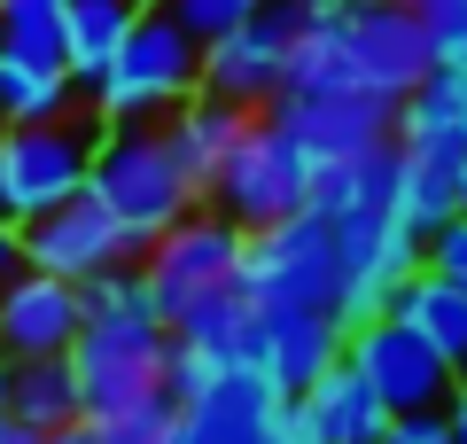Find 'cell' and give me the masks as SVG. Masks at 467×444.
I'll use <instances>...</instances> for the list:
<instances>
[{"label":"cell","instance_id":"24","mask_svg":"<svg viewBox=\"0 0 467 444\" xmlns=\"http://www.w3.org/2000/svg\"><path fill=\"white\" fill-rule=\"evenodd\" d=\"M398 141H467V63H429L398 101Z\"/></svg>","mask_w":467,"mask_h":444},{"label":"cell","instance_id":"10","mask_svg":"<svg viewBox=\"0 0 467 444\" xmlns=\"http://www.w3.org/2000/svg\"><path fill=\"white\" fill-rule=\"evenodd\" d=\"M304 8L312 0H257L226 39H211L202 48V94L234 101V110H265L288 86V55L304 39Z\"/></svg>","mask_w":467,"mask_h":444},{"label":"cell","instance_id":"36","mask_svg":"<svg viewBox=\"0 0 467 444\" xmlns=\"http://www.w3.org/2000/svg\"><path fill=\"white\" fill-rule=\"evenodd\" d=\"M8 375H16V359H0V413H8Z\"/></svg>","mask_w":467,"mask_h":444},{"label":"cell","instance_id":"7","mask_svg":"<svg viewBox=\"0 0 467 444\" xmlns=\"http://www.w3.org/2000/svg\"><path fill=\"white\" fill-rule=\"evenodd\" d=\"M171 413H180L187 437L202 444H265L273 413L288 406V390H273L257 366L242 359H195V351L171 344Z\"/></svg>","mask_w":467,"mask_h":444},{"label":"cell","instance_id":"17","mask_svg":"<svg viewBox=\"0 0 467 444\" xmlns=\"http://www.w3.org/2000/svg\"><path fill=\"white\" fill-rule=\"evenodd\" d=\"M460 187H467V141H398V187L389 211L405 234L429 242L444 218H460Z\"/></svg>","mask_w":467,"mask_h":444},{"label":"cell","instance_id":"27","mask_svg":"<svg viewBox=\"0 0 467 444\" xmlns=\"http://www.w3.org/2000/svg\"><path fill=\"white\" fill-rule=\"evenodd\" d=\"M429 39V63H467V0H405Z\"/></svg>","mask_w":467,"mask_h":444},{"label":"cell","instance_id":"2","mask_svg":"<svg viewBox=\"0 0 467 444\" xmlns=\"http://www.w3.org/2000/svg\"><path fill=\"white\" fill-rule=\"evenodd\" d=\"M420 70H429V39L405 0H312L304 39L288 55V86H350L374 101H405Z\"/></svg>","mask_w":467,"mask_h":444},{"label":"cell","instance_id":"31","mask_svg":"<svg viewBox=\"0 0 467 444\" xmlns=\"http://www.w3.org/2000/svg\"><path fill=\"white\" fill-rule=\"evenodd\" d=\"M265 444H319V428L304 421V406H296V397H288V406L273 413V437H265Z\"/></svg>","mask_w":467,"mask_h":444},{"label":"cell","instance_id":"19","mask_svg":"<svg viewBox=\"0 0 467 444\" xmlns=\"http://www.w3.org/2000/svg\"><path fill=\"white\" fill-rule=\"evenodd\" d=\"M250 117H257V110H234V101H218V94H195V101H180V110L164 117L171 156H180V172L195 180V196H211L218 164H226V148L250 132Z\"/></svg>","mask_w":467,"mask_h":444},{"label":"cell","instance_id":"29","mask_svg":"<svg viewBox=\"0 0 467 444\" xmlns=\"http://www.w3.org/2000/svg\"><path fill=\"white\" fill-rule=\"evenodd\" d=\"M420 265L467 289V211H460V218H444V227H436L429 242H420Z\"/></svg>","mask_w":467,"mask_h":444},{"label":"cell","instance_id":"22","mask_svg":"<svg viewBox=\"0 0 467 444\" xmlns=\"http://www.w3.org/2000/svg\"><path fill=\"white\" fill-rule=\"evenodd\" d=\"M78 79L63 63H32V55H0V125H47V117L78 110Z\"/></svg>","mask_w":467,"mask_h":444},{"label":"cell","instance_id":"25","mask_svg":"<svg viewBox=\"0 0 467 444\" xmlns=\"http://www.w3.org/2000/svg\"><path fill=\"white\" fill-rule=\"evenodd\" d=\"M8 413H16L32 437L70 428L78 421V375H70V359H16V375H8Z\"/></svg>","mask_w":467,"mask_h":444},{"label":"cell","instance_id":"8","mask_svg":"<svg viewBox=\"0 0 467 444\" xmlns=\"http://www.w3.org/2000/svg\"><path fill=\"white\" fill-rule=\"evenodd\" d=\"M202 203H211V211H226L242 234L281 227L288 211H304V203H312V156H304V148L288 141L265 110H257L250 132L226 148V164H218V180H211V196H202Z\"/></svg>","mask_w":467,"mask_h":444},{"label":"cell","instance_id":"23","mask_svg":"<svg viewBox=\"0 0 467 444\" xmlns=\"http://www.w3.org/2000/svg\"><path fill=\"white\" fill-rule=\"evenodd\" d=\"M140 16V0H70V16H63V70L78 79V94L101 79V63L117 55V39L133 32Z\"/></svg>","mask_w":467,"mask_h":444},{"label":"cell","instance_id":"20","mask_svg":"<svg viewBox=\"0 0 467 444\" xmlns=\"http://www.w3.org/2000/svg\"><path fill=\"white\" fill-rule=\"evenodd\" d=\"M389 312H398L405 328H413L420 344L451 366V375H467V289H460V280H444V273H429V265H420V273L398 289V304H389Z\"/></svg>","mask_w":467,"mask_h":444},{"label":"cell","instance_id":"1","mask_svg":"<svg viewBox=\"0 0 467 444\" xmlns=\"http://www.w3.org/2000/svg\"><path fill=\"white\" fill-rule=\"evenodd\" d=\"M70 375H78V421H117L149 397H171V328L156 320L140 265H109V273L78 280Z\"/></svg>","mask_w":467,"mask_h":444},{"label":"cell","instance_id":"35","mask_svg":"<svg viewBox=\"0 0 467 444\" xmlns=\"http://www.w3.org/2000/svg\"><path fill=\"white\" fill-rule=\"evenodd\" d=\"M0 444H39V437H32V428L16 421V413H0Z\"/></svg>","mask_w":467,"mask_h":444},{"label":"cell","instance_id":"6","mask_svg":"<svg viewBox=\"0 0 467 444\" xmlns=\"http://www.w3.org/2000/svg\"><path fill=\"white\" fill-rule=\"evenodd\" d=\"M234 289L250 296L257 312H281V304H327L343 296V258H335V227L304 203L281 227L242 234V265H234Z\"/></svg>","mask_w":467,"mask_h":444},{"label":"cell","instance_id":"21","mask_svg":"<svg viewBox=\"0 0 467 444\" xmlns=\"http://www.w3.org/2000/svg\"><path fill=\"white\" fill-rule=\"evenodd\" d=\"M171 344L195 351V359H257V304L242 289H218L202 296V304H187L180 320H171Z\"/></svg>","mask_w":467,"mask_h":444},{"label":"cell","instance_id":"38","mask_svg":"<svg viewBox=\"0 0 467 444\" xmlns=\"http://www.w3.org/2000/svg\"><path fill=\"white\" fill-rule=\"evenodd\" d=\"M460 211H467V187H460Z\"/></svg>","mask_w":467,"mask_h":444},{"label":"cell","instance_id":"13","mask_svg":"<svg viewBox=\"0 0 467 444\" xmlns=\"http://www.w3.org/2000/svg\"><path fill=\"white\" fill-rule=\"evenodd\" d=\"M343 359L367 375V390L382 397L389 413H444V406H451V382H460L398 312L350 328V335H343Z\"/></svg>","mask_w":467,"mask_h":444},{"label":"cell","instance_id":"3","mask_svg":"<svg viewBox=\"0 0 467 444\" xmlns=\"http://www.w3.org/2000/svg\"><path fill=\"white\" fill-rule=\"evenodd\" d=\"M202 94V39H187L164 16V0H140L133 32L117 39V55L101 63V79L86 86V110L101 125H164L180 101Z\"/></svg>","mask_w":467,"mask_h":444},{"label":"cell","instance_id":"26","mask_svg":"<svg viewBox=\"0 0 467 444\" xmlns=\"http://www.w3.org/2000/svg\"><path fill=\"white\" fill-rule=\"evenodd\" d=\"M63 16L70 0H0V55L63 63Z\"/></svg>","mask_w":467,"mask_h":444},{"label":"cell","instance_id":"34","mask_svg":"<svg viewBox=\"0 0 467 444\" xmlns=\"http://www.w3.org/2000/svg\"><path fill=\"white\" fill-rule=\"evenodd\" d=\"M39 444H101V437H94V421H70V428H47Z\"/></svg>","mask_w":467,"mask_h":444},{"label":"cell","instance_id":"16","mask_svg":"<svg viewBox=\"0 0 467 444\" xmlns=\"http://www.w3.org/2000/svg\"><path fill=\"white\" fill-rule=\"evenodd\" d=\"M343 359V320L327 312V304H281V312H257V375L273 382V390L296 397L304 382H319L327 366Z\"/></svg>","mask_w":467,"mask_h":444},{"label":"cell","instance_id":"12","mask_svg":"<svg viewBox=\"0 0 467 444\" xmlns=\"http://www.w3.org/2000/svg\"><path fill=\"white\" fill-rule=\"evenodd\" d=\"M265 117L312 164H343V156H367V148L398 141V101L350 94V86H288V94L265 101Z\"/></svg>","mask_w":467,"mask_h":444},{"label":"cell","instance_id":"28","mask_svg":"<svg viewBox=\"0 0 467 444\" xmlns=\"http://www.w3.org/2000/svg\"><path fill=\"white\" fill-rule=\"evenodd\" d=\"M250 8H257V0H164V16L180 24L187 39H202V48H211V39H226Z\"/></svg>","mask_w":467,"mask_h":444},{"label":"cell","instance_id":"4","mask_svg":"<svg viewBox=\"0 0 467 444\" xmlns=\"http://www.w3.org/2000/svg\"><path fill=\"white\" fill-rule=\"evenodd\" d=\"M86 187L101 196V211H109L117 227L133 234V249H149L171 218H187L202 203L195 180L180 172V156H171L164 125H101V148H94Z\"/></svg>","mask_w":467,"mask_h":444},{"label":"cell","instance_id":"14","mask_svg":"<svg viewBox=\"0 0 467 444\" xmlns=\"http://www.w3.org/2000/svg\"><path fill=\"white\" fill-rule=\"evenodd\" d=\"M16 234H24V265H39V273H55V280H94V273H109V265H133L140 258L133 234L101 211L94 187H78L70 203L39 211L32 227H16Z\"/></svg>","mask_w":467,"mask_h":444},{"label":"cell","instance_id":"15","mask_svg":"<svg viewBox=\"0 0 467 444\" xmlns=\"http://www.w3.org/2000/svg\"><path fill=\"white\" fill-rule=\"evenodd\" d=\"M78 344V280L24 265L0 289V359H70Z\"/></svg>","mask_w":467,"mask_h":444},{"label":"cell","instance_id":"33","mask_svg":"<svg viewBox=\"0 0 467 444\" xmlns=\"http://www.w3.org/2000/svg\"><path fill=\"white\" fill-rule=\"evenodd\" d=\"M444 421H451V437H460V444H467V375H460V382H451V406H444Z\"/></svg>","mask_w":467,"mask_h":444},{"label":"cell","instance_id":"5","mask_svg":"<svg viewBox=\"0 0 467 444\" xmlns=\"http://www.w3.org/2000/svg\"><path fill=\"white\" fill-rule=\"evenodd\" d=\"M94 148H101V117L86 101L47 125H0V218L32 227L39 211L70 203L94 172Z\"/></svg>","mask_w":467,"mask_h":444},{"label":"cell","instance_id":"30","mask_svg":"<svg viewBox=\"0 0 467 444\" xmlns=\"http://www.w3.org/2000/svg\"><path fill=\"white\" fill-rule=\"evenodd\" d=\"M374 444H460V437H451L444 413H389V428Z\"/></svg>","mask_w":467,"mask_h":444},{"label":"cell","instance_id":"18","mask_svg":"<svg viewBox=\"0 0 467 444\" xmlns=\"http://www.w3.org/2000/svg\"><path fill=\"white\" fill-rule=\"evenodd\" d=\"M296 406H304V421L319 428V444H374L389 428V406L367 390V375H358L350 359H335L319 382H304Z\"/></svg>","mask_w":467,"mask_h":444},{"label":"cell","instance_id":"11","mask_svg":"<svg viewBox=\"0 0 467 444\" xmlns=\"http://www.w3.org/2000/svg\"><path fill=\"white\" fill-rule=\"evenodd\" d=\"M335 227V258H343V296H335V320L367 328L398 304V289L420 273V234L398 227V211H350V218H327Z\"/></svg>","mask_w":467,"mask_h":444},{"label":"cell","instance_id":"37","mask_svg":"<svg viewBox=\"0 0 467 444\" xmlns=\"http://www.w3.org/2000/svg\"><path fill=\"white\" fill-rule=\"evenodd\" d=\"M164 444H202V437H187V428H171V437H164Z\"/></svg>","mask_w":467,"mask_h":444},{"label":"cell","instance_id":"9","mask_svg":"<svg viewBox=\"0 0 467 444\" xmlns=\"http://www.w3.org/2000/svg\"><path fill=\"white\" fill-rule=\"evenodd\" d=\"M133 265H140V280H149L156 320L171 328L187 304H202V296L234 289V265H242V227H234L226 211H211V203H195V211L171 218V227L156 234Z\"/></svg>","mask_w":467,"mask_h":444},{"label":"cell","instance_id":"32","mask_svg":"<svg viewBox=\"0 0 467 444\" xmlns=\"http://www.w3.org/2000/svg\"><path fill=\"white\" fill-rule=\"evenodd\" d=\"M16 273H24V234L8 227V218H0V289H8Z\"/></svg>","mask_w":467,"mask_h":444}]
</instances>
